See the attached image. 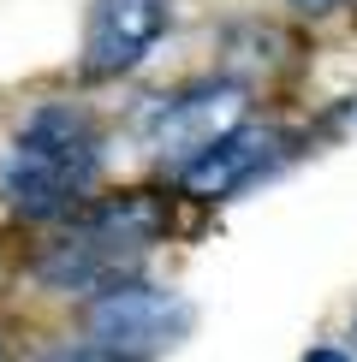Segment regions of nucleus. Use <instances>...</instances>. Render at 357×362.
<instances>
[{
  "mask_svg": "<svg viewBox=\"0 0 357 362\" xmlns=\"http://www.w3.org/2000/svg\"><path fill=\"white\" fill-rule=\"evenodd\" d=\"M119 267H125V255H113V250H101V244H89V238H60V244L36 262V279L42 285H54V291H96V285H125L119 279Z\"/></svg>",
  "mask_w": 357,
  "mask_h": 362,
  "instance_id": "obj_7",
  "label": "nucleus"
},
{
  "mask_svg": "<svg viewBox=\"0 0 357 362\" xmlns=\"http://www.w3.org/2000/svg\"><path fill=\"white\" fill-rule=\"evenodd\" d=\"M304 362H351V356H346V351H334V344H316Z\"/></svg>",
  "mask_w": 357,
  "mask_h": 362,
  "instance_id": "obj_9",
  "label": "nucleus"
},
{
  "mask_svg": "<svg viewBox=\"0 0 357 362\" xmlns=\"http://www.w3.org/2000/svg\"><path fill=\"white\" fill-rule=\"evenodd\" d=\"M191 303L178 291H161V285H143V279H125L113 285V291H101L96 303H89L84 327H89V344H101V351L113 356H131L143 362L149 351H167L191 333Z\"/></svg>",
  "mask_w": 357,
  "mask_h": 362,
  "instance_id": "obj_2",
  "label": "nucleus"
},
{
  "mask_svg": "<svg viewBox=\"0 0 357 362\" xmlns=\"http://www.w3.org/2000/svg\"><path fill=\"white\" fill-rule=\"evenodd\" d=\"M42 362H131V356H113V351H101V344H60V351H48Z\"/></svg>",
  "mask_w": 357,
  "mask_h": 362,
  "instance_id": "obj_8",
  "label": "nucleus"
},
{
  "mask_svg": "<svg viewBox=\"0 0 357 362\" xmlns=\"http://www.w3.org/2000/svg\"><path fill=\"white\" fill-rule=\"evenodd\" d=\"M167 202H161L155 190H113L101 196V202H84L78 220H72V238H89V244L113 250V255H137L149 250L155 238H167Z\"/></svg>",
  "mask_w": 357,
  "mask_h": 362,
  "instance_id": "obj_5",
  "label": "nucleus"
},
{
  "mask_svg": "<svg viewBox=\"0 0 357 362\" xmlns=\"http://www.w3.org/2000/svg\"><path fill=\"white\" fill-rule=\"evenodd\" d=\"M351 333H357V327H351Z\"/></svg>",
  "mask_w": 357,
  "mask_h": 362,
  "instance_id": "obj_11",
  "label": "nucleus"
},
{
  "mask_svg": "<svg viewBox=\"0 0 357 362\" xmlns=\"http://www.w3.org/2000/svg\"><path fill=\"white\" fill-rule=\"evenodd\" d=\"M101 167V131L84 107H42L12 143L6 160V202L30 220H54L84 196V185Z\"/></svg>",
  "mask_w": 357,
  "mask_h": 362,
  "instance_id": "obj_1",
  "label": "nucleus"
},
{
  "mask_svg": "<svg viewBox=\"0 0 357 362\" xmlns=\"http://www.w3.org/2000/svg\"><path fill=\"white\" fill-rule=\"evenodd\" d=\"M274 155H280L274 131H244V125H238L215 148H203L197 160L178 167V190H191V196H232L238 185H250Z\"/></svg>",
  "mask_w": 357,
  "mask_h": 362,
  "instance_id": "obj_6",
  "label": "nucleus"
},
{
  "mask_svg": "<svg viewBox=\"0 0 357 362\" xmlns=\"http://www.w3.org/2000/svg\"><path fill=\"white\" fill-rule=\"evenodd\" d=\"M173 0H96L84 24V78L89 83H113L125 71H137L155 42L167 36Z\"/></svg>",
  "mask_w": 357,
  "mask_h": 362,
  "instance_id": "obj_4",
  "label": "nucleus"
},
{
  "mask_svg": "<svg viewBox=\"0 0 357 362\" xmlns=\"http://www.w3.org/2000/svg\"><path fill=\"white\" fill-rule=\"evenodd\" d=\"M238 119H244V89L238 83H185V89H173V95H155L137 125H143V143L197 160L203 148H215L227 131H238ZM185 160H178V167H185Z\"/></svg>",
  "mask_w": 357,
  "mask_h": 362,
  "instance_id": "obj_3",
  "label": "nucleus"
},
{
  "mask_svg": "<svg viewBox=\"0 0 357 362\" xmlns=\"http://www.w3.org/2000/svg\"><path fill=\"white\" fill-rule=\"evenodd\" d=\"M292 6H298V12H334L339 0H292Z\"/></svg>",
  "mask_w": 357,
  "mask_h": 362,
  "instance_id": "obj_10",
  "label": "nucleus"
}]
</instances>
